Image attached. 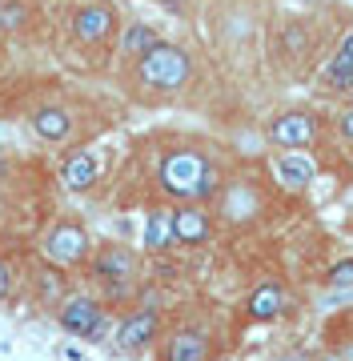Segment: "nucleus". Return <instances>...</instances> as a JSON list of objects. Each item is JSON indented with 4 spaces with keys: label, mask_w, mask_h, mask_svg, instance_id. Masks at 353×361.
<instances>
[{
    "label": "nucleus",
    "mask_w": 353,
    "mask_h": 361,
    "mask_svg": "<svg viewBox=\"0 0 353 361\" xmlns=\"http://www.w3.org/2000/svg\"><path fill=\"white\" fill-rule=\"evenodd\" d=\"M221 169L213 165V157L197 145H177V149H165L157 161V189L161 197H169L177 205H209L213 197L221 193Z\"/></svg>",
    "instance_id": "f257e3e1"
},
{
    "label": "nucleus",
    "mask_w": 353,
    "mask_h": 361,
    "mask_svg": "<svg viewBox=\"0 0 353 361\" xmlns=\"http://www.w3.org/2000/svg\"><path fill=\"white\" fill-rule=\"evenodd\" d=\"M189 80H193V56H189V49L173 44V40H161L157 49H149L132 65V85L144 97H173Z\"/></svg>",
    "instance_id": "f03ea898"
},
{
    "label": "nucleus",
    "mask_w": 353,
    "mask_h": 361,
    "mask_svg": "<svg viewBox=\"0 0 353 361\" xmlns=\"http://www.w3.org/2000/svg\"><path fill=\"white\" fill-rule=\"evenodd\" d=\"M92 249H97V241H92L89 225L77 217H56L40 233V257L56 265V269H85Z\"/></svg>",
    "instance_id": "7ed1b4c3"
},
{
    "label": "nucleus",
    "mask_w": 353,
    "mask_h": 361,
    "mask_svg": "<svg viewBox=\"0 0 353 361\" xmlns=\"http://www.w3.org/2000/svg\"><path fill=\"white\" fill-rule=\"evenodd\" d=\"M89 277L101 285L109 297L132 293V285H137V277H141V253H137L132 245H125V241H105V245L92 249Z\"/></svg>",
    "instance_id": "20e7f679"
},
{
    "label": "nucleus",
    "mask_w": 353,
    "mask_h": 361,
    "mask_svg": "<svg viewBox=\"0 0 353 361\" xmlns=\"http://www.w3.org/2000/svg\"><path fill=\"white\" fill-rule=\"evenodd\" d=\"M56 325H61L68 337L101 341V337L109 334V305L92 293H68L65 301L56 305Z\"/></svg>",
    "instance_id": "39448f33"
},
{
    "label": "nucleus",
    "mask_w": 353,
    "mask_h": 361,
    "mask_svg": "<svg viewBox=\"0 0 353 361\" xmlns=\"http://www.w3.org/2000/svg\"><path fill=\"white\" fill-rule=\"evenodd\" d=\"M161 329H165V313L157 305H137V310H129L117 322L113 349L125 353V357H141V353H149L161 341Z\"/></svg>",
    "instance_id": "423d86ee"
},
{
    "label": "nucleus",
    "mask_w": 353,
    "mask_h": 361,
    "mask_svg": "<svg viewBox=\"0 0 353 361\" xmlns=\"http://www.w3.org/2000/svg\"><path fill=\"white\" fill-rule=\"evenodd\" d=\"M120 16L109 0H80L77 8L68 13V37L77 40L80 49H101L117 37Z\"/></svg>",
    "instance_id": "0eeeda50"
},
{
    "label": "nucleus",
    "mask_w": 353,
    "mask_h": 361,
    "mask_svg": "<svg viewBox=\"0 0 353 361\" xmlns=\"http://www.w3.org/2000/svg\"><path fill=\"white\" fill-rule=\"evenodd\" d=\"M217 201V217H221V225H229V229H245V225H253V221L265 213V193L257 180H225L221 193L213 197Z\"/></svg>",
    "instance_id": "6e6552de"
},
{
    "label": "nucleus",
    "mask_w": 353,
    "mask_h": 361,
    "mask_svg": "<svg viewBox=\"0 0 353 361\" xmlns=\"http://www.w3.org/2000/svg\"><path fill=\"white\" fill-rule=\"evenodd\" d=\"M269 145L281 149V153H305L317 137V125L309 113H301V109H289V113H277L269 121V129H265Z\"/></svg>",
    "instance_id": "1a4fd4ad"
},
{
    "label": "nucleus",
    "mask_w": 353,
    "mask_h": 361,
    "mask_svg": "<svg viewBox=\"0 0 353 361\" xmlns=\"http://www.w3.org/2000/svg\"><path fill=\"white\" fill-rule=\"evenodd\" d=\"M217 233V221H213V209L209 205H177L173 209V237H177V249H201L213 241Z\"/></svg>",
    "instance_id": "9d476101"
},
{
    "label": "nucleus",
    "mask_w": 353,
    "mask_h": 361,
    "mask_svg": "<svg viewBox=\"0 0 353 361\" xmlns=\"http://www.w3.org/2000/svg\"><path fill=\"white\" fill-rule=\"evenodd\" d=\"M245 322L253 325H273L281 322L289 313V293H285V285L273 281V277H265V281H257L253 289L245 293Z\"/></svg>",
    "instance_id": "9b49d317"
},
{
    "label": "nucleus",
    "mask_w": 353,
    "mask_h": 361,
    "mask_svg": "<svg viewBox=\"0 0 353 361\" xmlns=\"http://www.w3.org/2000/svg\"><path fill=\"white\" fill-rule=\"evenodd\" d=\"M161 361H213V337L201 325H181L161 341Z\"/></svg>",
    "instance_id": "f8f14e48"
},
{
    "label": "nucleus",
    "mask_w": 353,
    "mask_h": 361,
    "mask_svg": "<svg viewBox=\"0 0 353 361\" xmlns=\"http://www.w3.org/2000/svg\"><path fill=\"white\" fill-rule=\"evenodd\" d=\"M97 180H101V157H97V149H73L61 161V185H65V193L85 197L97 189Z\"/></svg>",
    "instance_id": "ddd939ff"
},
{
    "label": "nucleus",
    "mask_w": 353,
    "mask_h": 361,
    "mask_svg": "<svg viewBox=\"0 0 353 361\" xmlns=\"http://www.w3.org/2000/svg\"><path fill=\"white\" fill-rule=\"evenodd\" d=\"M28 129L37 133L44 145H65L73 137V113H68L65 104H40L28 116Z\"/></svg>",
    "instance_id": "4468645a"
},
{
    "label": "nucleus",
    "mask_w": 353,
    "mask_h": 361,
    "mask_svg": "<svg viewBox=\"0 0 353 361\" xmlns=\"http://www.w3.org/2000/svg\"><path fill=\"white\" fill-rule=\"evenodd\" d=\"M273 177L281 189H293V193H305L317 177V165L305 153H277L273 157Z\"/></svg>",
    "instance_id": "2eb2a0df"
},
{
    "label": "nucleus",
    "mask_w": 353,
    "mask_h": 361,
    "mask_svg": "<svg viewBox=\"0 0 353 361\" xmlns=\"http://www.w3.org/2000/svg\"><path fill=\"white\" fill-rule=\"evenodd\" d=\"M144 253H169L177 249V237H173V209L169 205H153L144 213V233H141Z\"/></svg>",
    "instance_id": "dca6fc26"
},
{
    "label": "nucleus",
    "mask_w": 353,
    "mask_h": 361,
    "mask_svg": "<svg viewBox=\"0 0 353 361\" xmlns=\"http://www.w3.org/2000/svg\"><path fill=\"white\" fill-rule=\"evenodd\" d=\"M161 44V32L149 20H129V25L120 28V40H117V56L120 61H129V65H137L149 49H157Z\"/></svg>",
    "instance_id": "f3484780"
},
{
    "label": "nucleus",
    "mask_w": 353,
    "mask_h": 361,
    "mask_svg": "<svg viewBox=\"0 0 353 361\" xmlns=\"http://www.w3.org/2000/svg\"><path fill=\"white\" fill-rule=\"evenodd\" d=\"M321 89L329 92H349L353 89V32L337 44V52L329 56V65L321 68Z\"/></svg>",
    "instance_id": "a211bd4d"
},
{
    "label": "nucleus",
    "mask_w": 353,
    "mask_h": 361,
    "mask_svg": "<svg viewBox=\"0 0 353 361\" xmlns=\"http://www.w3.org/2000/svg\"><path fill=\"white\" fill-rule=\"evenodd\" d=\"M65 269H56V265H49L44 261V269L37 273V293H40V301L49 305V310H56L61 301H65V277H61Z\"/></svg>",
    "instance_id": "6ab92c4d"
},
{
    "label": "nucleus",
    "mask_w": 353,
    "mask_h": 361,
    "mask_svg": "<svg viewBox=\"0 0 353 361\" xmlns=\"http://www.w3.org/2000/svg\"><path fill=\"white\" fill-rule=\"evenodd\" d=\"M329 349H333L341 361H353V317L333 322V329H329Z\"/></svg>",
    "instance_id": "aec40b11"
},
{
    "label": "nucleus",
    "mask_w": 353,
    "mask_h": 361,
    "mask_svg": "<svg viewBox=\"0 0 353 361\" xmlns=\"http://www.w3.org/2000/svg\"><path fill=\"white\" fill-rule=\"evenodd\" d=\"M326 289H353V257H341L326 269Z\"/></svg>",
    "instance_id": "412c9836"
},
{
    "label": "nucleus",
    "mask_w": 353,
    "mask_h": 361,
    "mask_svg": "<svg viewBox=\"0 0 353 361\" xmlns=\"http://www.w3.org/2000/svg\"><path fill=\"white\" fill-rule=\"evenodd\" d=\"M25 20H28V4L25 0H8V4L0 8V28H8V32H16Z\"/></svg>",
    "instance_id": "4be33fe9"
},
{
    "label": "nucleus",
    "mask_w": 353,
    "mask_h": 361,
    "mask_svg": "<svg viewBox=\"0 0 353 361\" xmlns=\"http://www.w3.org/2000/svg\"><path fill=\"white\" fill-rule=\"evenodd\" d=\"M337 133H341V137H345V141L353 145V104L337 113Z\"/></svg>",
    "instance_id": "5701e85b"
},
{
    "label": "nucleus",
    "mask_w": 353,
    "mask_h": 361,
    "mask_svg": "<svg viewBox=\"0 0 353 361\" xmlns=\"http://www.w3.org/2000/svg\"><path fill=\"white\" fill-rule=\"evenodd\" d=\"M8 289H13V273H8V265L0 261V301L8 297Z\"/></svg>",
    "instance_id": "b1692460"
},
{
    "label": "nucleus",
    "mask_w": 353,
    "mask_h": 361,
    "mask_svg": "<svg viewBox=\"0 0 353 361\" xmlns=\"http://www.w3.org/2000/svg\"><path fill=\"white\" fill-rule=\"evenodd\" d=\"M314 361H341V357H337V353H333L329 345H321V349L314 353Z\"/></svg>",
    "instance_id": "393cba45"
},
{
    "label": "nucleus",
    "mask_w": 353,
    "mask_h": 361,
    "mask_svg": "<svg viewBox=\"0 0 353 361\" xmlns=\"http://www.w3.org/2000/svg\"><path fill=\"white\" fill-rule=\"evenodd\" d=\"M281 361H297V357H281Z\"/></svg>",
    "instance_id": "a878e982"
},
{
    "label": "nucleus",
    "mask_w": 353,
    "mask_h": 361,
    "mask_svg": "<svg viewBox=\"0 0 353 361\" xmlns=\"http://www.w3.org/2000/svg\"><path fill=\"white\" fill-rule=\"evenodd\" d=\"M349 104H353V89H349Z\"/></svg>",
    "instance_id": "bb28decb"
}]
</instances>
